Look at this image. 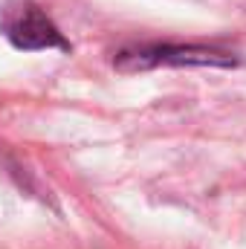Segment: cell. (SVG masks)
<instances>
[{
	"instance_id": "cell-1",
	"label": "cell",
	"mask_w": 246,
	"mask_h": 249,
	"mask_svg": "<svg viewBox=\"0 0 246 249\" xmlns=\"http://www.w3.org/2000/svg\"><path fill=\"white\" fill-rule=\"evenodd\" d=\"M0 32L18 50H70L58 26L32 0H6L0 9Z\"/></svg>"
},
{
	"instance_id": "cell-2",
	"label": "cell",
	"mask_w": 246,
	"mask_h": 249,
	"mask_svg": "<svg viewBox=\"0 0 246 249\" xmlns=\"http://www.w3.org/2000/svg\"><path fill=\"white\" fill-rule=\"evenodd\" d=\"M238 58L226 50L211 47H148L122 53L116 58V67L122 72L151 70V67H235Z\"/></svg>"
}]
</instances>
